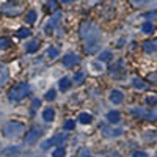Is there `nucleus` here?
<instances>
[{
  "label": "nucleus",
  "mask_w": 157,
  "mask_h": 157,
  "mask_svg": "<svg viewBox=\"0 0 157 157\" xmlns=\"http://www.w3.org/2000/svg\"><path fill=\"white\" fill-rule=\"evenodd\" d=\"M123 66H124V61H123V60H120L118 63L112 64V66H110V74L116 75V74H118V71H121V68H123Z\"/></svg>",
  "instance_id": "obj_18"
},
{
  "label": "nucleus",
  "mask_w": 157,
  "mask_h": 157,
  "mask_svg": "<svg viewBox=\"0 0 157 157\" xmlns=\"http://www.w3.org/2000/svg\"><path fill=\"white\" fill-rule=\"evenodd\" d=\"M77 120H78V123H82V124H90L91 120H93V116H91L90 113H85V112H83V113L78 115Z\"/></svg>",
  "instance_id": "obj_17"
},
{
  "label": "nucleus",
  "mask_w": 157,
  "mask_h": 157,
  "mask_svg": "<svg viewBox=\"0 0 157 157\" xmlns=\"http://www.w3.org/2000/svg\"><path fill=\"white\" fill-rule=\"evenodd\" d=\"M132 86L135 88V90H146L148 86H149V83H146L143 78H140V77H134L132 78Z\"/></svg>",
  "instance_id": "obj_13"
},
{
  "label": "nucleus",
  "mask_w": 157,
  "mask_h": 157,
  "mask_svg": "<svg viewBox=\"0 0 157 157\" xmlns=\"http://www.w3.org/2000/svg\"><path fill=\"white\" fill-rule=\"evenodd\" d=\"M41 137V129L39 127H33L32 130H29L27 135H25V145H33L38 141V138Z\"/></svg>",
  "instance_id": "obj_5"
},
{
  "label": "nucleus",
  "mask_w": 157,
  "mask_h": 157,
  "mask_svg": "<svg viewBox=\"0 0 157 157\" xmlns=\"http://www.w3.org/2000/svg\"><path fill=\"white\" fill-rule=\"evenodd\" d=\"M98 49H99V43H86V46H85L86 54H94Z\"/></svg>",
  "instance_id": "obj_19"
},
{
  "label": "nucleus",
  "mask_w": 157,
  "mask_h": 157,
  "mask_svg": "<svg viewBox=\"0 0 157 157\" xmlns=\"http://www.w3.org/2000/svg\"><path fill=\"white\" fill-rule=\"evenodd\" d=\"M83 78H85V72H77V74L74 75V82H75V83H82Z\"/></svg>",
  "instance_id": "obj_33"
},
{
  "label": "nucleus",
  "mask_w": 157,
  "mask_h": 157,
  "mask_svg": "<svg viewBox=\"0 0 157 157\" xmlns=\"http://www.w3.org/2000/svg\"><path fill=\"white\" fill-rule=\"evenodd\" d=\"M58 54H60V50H58L57 47H50V49L47 50V57H50V58H57Z\"/></svg>",
  "instance_id": "obj_29"
},
{
  "label": "nucleus",
  "mask_w": 157,
  "mask_h": 157,
  "mask_svg": "<svg viewBox=\"0 0 157 157\" xmlns=\"http://www.w3.org/2000/svg\"><path fill=\"white\" fill-rule=\"evenodd\" d=\"M141 32L145 33V35H151V33L154 32V25H152L149 21H148V22H145V24L141 25Z\"/></svg>",
  "instance_id": "obj_20"
},
{
  "label": "nucleus",
  "mask_w": 157,
  "mask_h": 157,
  "mask_svg": "<svg viewBox=\"0 0 157 157\" xmlns=\"http://www.w3.org/2000/svg\"><path fill=\"white\" fill-rule=\"evenodd\" d=\"M54 118H55V110L54 109H46L43 112V120L46 123H50V121H54Z\"/></svg>",
  "instance_id": "obj_15"
},
{
  "label": "nucleus",
  "mask_w": 157,
  "mask_h": 157,
  "mask_svg": "<svg viewBox=\"0 0 157 157\" xmlns=\"http://www.w3.org/2000/svg\"><path fill=\"white\" fill-rule=\"evenodd\" d=\"M54 157H64V148H58L54 151Z\"/></svg>",
  "instance_id": "obj_36"
},
{
  "label": "nucleus",
  "mask_w": 157,
  "mask_h": 157,
  "mask_svg": "<svg viewBox=\"0 0 157 157\" xmlns=\"http://www.w3.org/2000/svg\"><path fill=\"white\" fill-rule=\"evenodd\" d=\"M69 86H71V80L68 77H63L61 80H60V90L61 91H66V90H69Z\"/></svg>",
  "instance_id": "obj_22"
},
{
  "label": "nucleus",
  "mask_w": 157,
  "mask_h": 157,
  "mask_svg": "<svg viewBox=\"0 0 157 157\" xmlns=\"http://www.w3.org/2000/svg\"><path fill=\"white\" fill-rule=\"evenodd\" d=\"M2 132L6 138H16L19 137L22 132H24V124L22 123H17V121H10L3 126Z\"/></svg>",
  "instance_id": "obj_3"
},
{
  "label": "nucleus",
  "mask_w": 157,
  "mask_h": 157,
  "mask_svg": "<svg viewBox=\"0 0 157 157\" xmlns=\"http://www.w3.org/2000/svg\"><path fill=\"white\" fill-rule=\"evenodd\" d=\"M39 105H41V101H39V99H35V101L32 102V113H33V112H35V110H36Z\"/></svg>",
  "instance_id": "obj_37"
},
{
  "label": "nucleus",
  "mask_w": 157,
  "mask_h": 157,
  "mask_svg": "<svg viewBox=\"0 0 157 157\" xmlns=\"http://www.w3.org/2000/svg\"><path fill=\"white\" fill-rule=\"evenodd\" d=\"M132 157H148V154L143 152V151H135V152L132 154Z\"/></svg>",
  "instance_id": "obj_39"
},
{
  "label": "nucleus",
  "mask_w": 157,
  "mask_h": 157,
  "mask_svg": "<svg viewBox=\"0 0 157 157\" xmlns=\"http://www.w3.org/2000/svg\"><path fill=\"white\" fill-rule=\"evenodd\" d=\"M151 8H157V0H152L151 2Z\"/></svg>",
  "instance_id": "obj_45"
},
{
  "label": "nucleus",
  "mask_w": 157,
  "mask_h": 157,
  "mask_svg": "<svg viewBox=\"0 0 157 157\" xmlns=\"http://www.w3.org/2000/svg\"><path fill=\"white\" fill-rule=\"evenodd\" d=\"M25 19H27L29 24H33V22L36 21V11H35V10H30V11L27 13V16H25Z\"/></svg>",
  "instance_id": "obj_26"
},
{
  "label": "nucleus",
  "mask_w": 157,
  "mask_h": 157,
  "mask_svg": "<svg viewBox=\"0 0 157 157\" xmlns=\"http://www.w3.org/2000/svg\"><path fill=\"white\" fill-rule=\"evenodd\" d=\"M32 35V32L29 30V29H21L19 32H17V38H21V39H24V38H29Z\"/></svg>",
  "instance_id": "obj_28"
},
{
  "label": "nucleus",
  "mask_w": 157,
  "mask_h": 157,
  "mask_svg": "<svg viewBox=\"0 0 157 157\" xmlns=\"http://www.w3.org/2000/svg\"><path fill=\"white\" fill-rule=\"evenodd\" d=\"M149 82H152V83L157 85V71L152 72V74H149Z\"/></svg>",
  "instance_id": "obj_38"
},
{
  "label": "nucleus",
  "mask_w": 157,
  "mask_h": 157,
  "mask_svg": "<svg viewBox=\"0 0 157 157\" xmlns=\"http://www.w3.org/2000/svg\"><path fill=\"white\" fill-rule=\"evenodd\" d=\"M29 94H30V86H29V83H25V82L13 86L8 91V98L11 101H21V99H24L25 96H29Z\"/></svg>",
  "instance_id": "obj_2"
},
{
  "label": "nucleus",
  "mask_w": 157,
  "mask_h": 157,
  "mask_svg": "<svg viewBox=\"0 0 157 157\" xmlns=\"http://www.w3.org/2000/svg\"><path fill=\"white\" fill-rule=\"evenodd\" d=\"M74 157H75V155H74Z\"/></svg>",
  "instance_id": "obj_47"
},
{
  "label": "nucleus",
  "mask_w": 157,
  "mask_h": 157,
  "mask_svg": "<svg viewBox=\"0 0 157 157\" xmlns=\"http://www.w3.org/2000/svg\"><path fill=\"white\" fill-rule=\"evenodd\" d=\"M24 11V8L21 5H13V3H6L3 6V13L10 17H14V16H19L21 13Z\"/></svg>",
  "instance_id": "obj_4"
},
{
  "label": "nucleus",
  "mask_w": 157,
  "mask_h": 157,
  "mask_svg": "<svg viewBox=\"0 0 157 157\" xmlns=\"http://www.w3.org/2000/svg\"><path fill=\"white\" fill-rule=\"evenodd\" d=\"M146 102H148V104H155L157 101H155V98H151V96H149V98L146 99Z\"/></svg>",
  "instance_id": "obj_42"
},
{
  "label": "nucleus",
  "mask_w": 157,
  "mask_h": 157,
  "mask_svg": "<svg viewBox=\"0 0 157 157\" xmlns=\"http://www.w3.org/2000/svg\"><path fill=\"white\" fill-rule=\"evenodd\" d=\"M145 17H157V13H148Z\"/></svg>",
  "instance_id": "obj_44"
},
{
  "label": "nucleus",
  "mask_w": 157,
  "mask_h": 157,
  "mask_svg": "<svg viewBox=\"0 0 157 157\" xmlns=\"http://www.w3.org/2000/svg\"><path fill=\"white\" fill-rule=\"evenodd\" d=\"M52 30H54V27H50V25H46V33H47V35H52Z\"/></svg>",
  "instance_id": "obj_41"
},
{
  "label": "nucleus",
  "mask_w": 157,
  "mask_h": 157,
  "mask_svg": "<svg viewBox=\"0 0 157 157\" xmlns=\"http://www.w3.org/2000/svg\"><path fill=\"white\" fill-rule=\"evenodd\" d=\"M130 113H132L134 116L140 118V120H146V118H149V112L145 110L143 107H134V109H130Z\"/></svg>",
  "instance_id": "obj_8"
},
{
  "label": "nucleus",
  "mask_w": 157,
  "mask_h": 157,
  "mask_svg": "<svg viewBox=\"0 0 157 157\" xmlns=\"http://www.w3.org/2000/svg\"><path fill=\"white\" fill-rule=\"evenodd\" d=\"M130 3L135 8H140V6H145L146 3H149V0H130Z\"/></svg>",
  "instance_id": "obj_31"
},
{
  "label": "nucleus",
  "mask_w": 157,
  "mask_h": 157,
  "mask_svg": "<svg viewBox=\"0 0 157 157\" xmlns=\"http://www.w3.org/2000/svg\"><path fill=\"white\" fill-rule=\"evenodd\" d=\"M78 61H80V58H78L77 55H74V54H68L66 57H63V66L71 68V66H74V64L78 63Z\"/></svg>",
  "instance_id": "obj_7"
},
{
  "label": "nucleus",
  "mask_w": 157,
  "mask_h": 157,
  "mask_svg": "<svg viewBox=\"0 0 157 157\" xmlns=\"http://www.w3.org/2000/svg\"><path fill=\"white\" fill-rule=\"evenodd\" d=\"M149 118L154 121H157V102H155V105L152 107V110L149 112Z\"/></svg>",
  "instance_id": "obj_34"
},
{
  "label": "nucleus",
  "mask_w": 157,
  "mask_h": 157,
  "mask_svg": "<svg viewBox=\"0 0 157 157\" xmlns=\"http://www.w3.org/2000/svg\"><path fill=\"white\" fill-rule=\"evenodd\" d=\"M47 5H49L50 10H55L57 8V2H55V0H47Z\"/></svg>",
  "instance_id": "obj_40"
},
{
  "label": "nucleus",
  "mask_w": 157,
  "mask_h": 157,
  "mask_svg": "<svg viewBox=\"0 0 157 157\" xmlns=\"http://www.w3.org/2000/svg\"><path fill=\"white\" fill-rule=\"evenodd\" d=\"M107 121H109L110 124H118V123L121 121V113L116 112V110L109 112V113H107Z\"/></svg>",
  "instance_id": "obj_10"
},
{
  "label": "nucleus",
  "mask_w": 157,
  "mask_h": 157,
  "mask_svg": "<svg viewBox=\"0 0 157 157\" xmlns=\"http://www.w3.org/2000/svg\"><path fill=\"white\" fill-rule=\"evenodd\" d=\"M38 47H39V41L38 39H33V41H30L27 46H25V50H27L29 54H33V52L38 50Z\"/></svg>",
  "instance_id": "obj_16"
},
{
  "label": "nucleus",
  "mask_w": 157,
  "mask_h": 157,
  "mask_svg": "<svg viewBox=\"0 0 157 157\" xmlns=\"http://www.w3.org/2000/svg\"><path fill=\"white\" fill-rule=\"evenodd\" d=\"M10 78V71L6 66H3V64H0V86H3Z\"/></svg>",
  "instance_id": "obj_12"
},
{
  "label": "nucleus",
  "mask_w": 157,
  "mask_h": 157,
  "mask_svg": "<svg viewBox=\"0 0 157 157\" xmlns=\"http://www.w3.org/2000/svg\"><path fill=\"white\" fill-rule=\"evenodd\" d=\"M64 140H66V135L60 134V135H57V137H54V138H50V143H52V145H63Z\"/></svg>",
  "instance_id": "obj_23"
},
{
  "label": "nucleus",
  "mask_w": 157,
  "mask_h": 157,
  "mask_svg": "<svg viewBox=\"0 0 157 157\" xmlns=\"http://www.w3.org/2000/svg\"><path fill=\"white\" fill-rule=\"evenodd\" d=\"M102 132L105 137H120L123 135V130L121 129H109V127H102Z\"/></svg>",
  "instance_id": "obj_14"
},
{
  "label": "nucleus",
  "mask_w": 157,
  "mask_h": 157,
  "mask_svg": "<svg viewBox=\"0 0 157 157\" xmlns=\"http://www.w3.org/2000/svg\"><path fill=\"white\" fill-rule=\"evenodd\" d=\"M75 127V120H66L63 124V129L64 130H72Z\"/></svg>",
  "instance_id": "obj_27"
},
{
  "label": "nucleus",
  "mask_w": 157,
  "mask_h": 157,
  "mask_svg": "<svg viewBox=\"0 0 157 157\" xmlns=\"http://www.w3.org/2000/svg\"><path fill=\"white\" fill-rule=\"evenodd\" d=\"M143 49H145L146 54H154V52H157V38L143 43Z\"/></svg>",
  "instance_id": "obj_9"
},
{
  "label": "nucleus",
  "mask_w": 157,
  "mask_h": 157,
  "mask_svg": "<svg viewBox=\"0 0 157 157\" xmlns=\"http://www.w3.org/2000/svg\"><path fill=\"white\" fill-rule=\"evenodd\" d=\"M60 2H63V3H69V2H72V0H60Z\"/></svg>",
  "instance_id": "obj_46"
},
{
  "label": "nucleus",
  "mask_w": 157,
  "mask_h": 157,
  "mask_svg": "<svg viewBox=\"0 0 157 157\" xmlns=\"http://www.w3.org/2000/svg\"><path fill=\"white\" fill-rule=\"evenodd\" d=\"M11 41H10V38H0V50H3L6 47H10Z\"/></svg>",
  "instance_id": "obj_30"
},
{
  "label": "nucleus",
  "mask_w": 157,
  "mask_h": 157,
  "mask_svg": "<svg viewBox=\"0 0 157 157\" xmlns=\"http://www.w3.org/2000/svg\"><path fill=\"white\" fill-rule=\"evenodd\" d=\"M80 36L82 39H85L86 43H99V38H101V29L99 25L94 24V22H90V21H85L82 25H80Z\"/></svg>",
  "instance_id": "obj_1"
},
{
  "label": "nucleus",
  "mask_w": 157,
  "mask_h": 157,
  "mask_svg": "<svg viewBox=\"0 0 157 157\" xmlns=\"http://www.w3.org/2000/svg\"><path fill=\"white\" fill-rule=\"evenodd\" d=\"M60 19H61V13H60V11H57L55 14L50 17V21H49V24H47V25H50V27H55V25L60 22Z\"/></svg>",
  "instance_id": "obj_21"
},
{
  "label": "nucleus",
  "mask_w": 157,
  "mask_h": 157,
  "mask_svg": "<svg viewBox=\"0 0 157 157\" xmlns=\"http://www.w3.org/2000/svg\"><path fill=\"white\" fill-rule=\"evenodd\" d=\"M154 132H155V130H148V132L143 134V138L148 140V141H154V140H157V134H154Z\"/></svg>",
  "instance_id": "obj_24"
},
{
  "label": "nucleus",
  "mask_w": 157,
  "mask_h": 157,
  "mask_svg": "<svg viewBox=\"0 0 157 157\" xmlns=\"http://www.w3.org/2000/svg\"><path fill=\"white\" fill-rule=\"evenodd\" d=\"M0 155L2 157H19V148L17 146H10V148L3 149Z\"/></svg>",
  "instance_id": "obj_11"
},
{
  "label": "nucleus",
  "mask_w": 157,
  "mask_h": 157,
  "mask_svg": "<svg viewBox=\"0 0 157 157\" xmlns=\"http://www.w3.org/2000/svg\"><path fill=\"white\" fill-rule=\"evenodd\" d=\"M77 157H93V154H91V151L88 148H82L80 151H78V155Z\"/></svg>",
  "instance_id": "obj_32"
},
{
  "label": "nucleus",
  "mask_w": 157,
  "mask_h": 157,
  "mask_svg": "<svg viewBox=\"0 0 157 157\" xmlns=\"http://www.w3.org/2000/svg\"><path fill=\"white\" fill-rule=\"evenodd\" d=\"M109 99H110V102H112V104L118 105V104H121V102H123L124 94L121 93L120 90H112V91H110V96H109Z\"/></svg>",
  "instance_id": "obj_6"
},
{
  "label": "nucleus",
  "mask_w": 157,
  "mask_h": 157,
  "mask_svg": "<svg viewBox=\"0 0 157 157\" xmlns=\"http://www.w3.org/2000/svg\"><path fill=\"white\" fill-rule=\"evenodd\" d=\"M110 57H112V52L110 50H104V52H101L99 54V61H109L110 60Z\"/></svg>",
  "instance_id": "obj_25"
},
{
  "label": "nucleus",
  "mask_w": 157,
  "mask_h": 157,
  "mask_svg": "<svg viewBox=\"0 0 157 157\" xmlns=\"http://www.w3.org/2000/svg\"><path fill=\"white\" fill-rule=\"evenodd\" d=\"M46 99L47 101H54L55 99V90H49L46 93Z\"/></svg>",
  "instance_id": "obj_35"
},
{
  "label": "nucleus",
  "mask_w": 157,
  "mask_h": 157,
  "mask_svg": "<svg viewBox=\"0 0 157 157\" xmlns=\"http://www.w3.org/2000/svg\"><path fill=\"white\" fill-rule=\"evenodd\" d=\"M98 2H101V0H86L88 5H94V3H98Z\"/></svg>",
  "instance_id": "obj_43"
}]
</instances>
